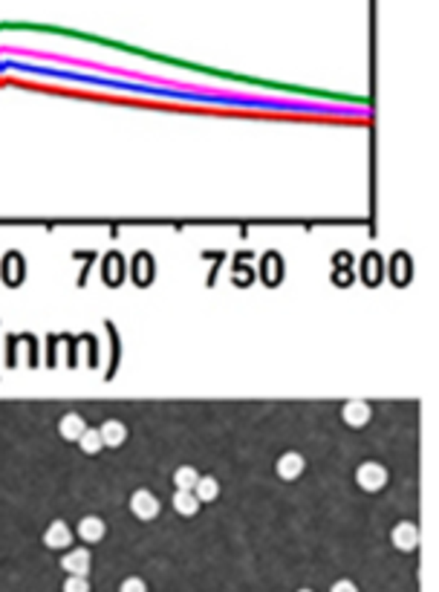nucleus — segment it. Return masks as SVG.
Returning a JSON list of instances; mask_svg holds the SVG:
<instances>
[{"label":"nucleus","mask_w":439,"mask_h":592,"mask_svg":"<svg viewBox=\"0 0 439 592\" xmlns=\"http://www.w3.org/2000/svg\"><path fill=\"white\" fill-rule=\"evenodd\" d=\"M338 592H353V589H349V586H341V589H338Z\"/></svg>","instance_id":"obj_1"}]
</instances>
